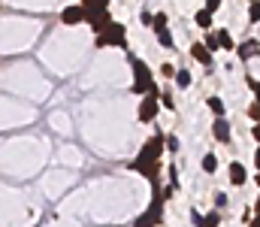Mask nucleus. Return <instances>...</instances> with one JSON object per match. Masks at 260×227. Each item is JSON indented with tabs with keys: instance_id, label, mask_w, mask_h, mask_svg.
<instances>
[{
	"instance_id": "32",
	"label": "nucleus",
	"mask_w": 260,
	"mask_h": 227,
	"mask_svg": "<svg viewBox=\"0 0 260 227\" xmlns=\"http://www.w3.org/2000/svg\"><path fill=\"white\" fill-rule=\"evenodd\" d=\"M248 227H260V212L254 215V218H251V221H248Z\"/></svg>"
},
{
	"instance_id": "27",
	"label": "nucleus",
	"mask_w": 260,
	"mask_h": 227,
	"mask_svg": "<svg viewBox=\"0 0 260 227\" xmlns=\"http://www.w3.org/2000/svg\"><path fill=\"white\" fill-rule=\"evenodd\" d=\"M164 24H167V12H157L154 21H151V27H164Z\"/></svg>"
},
{
	"instance_id": "12",
	"label": "nucleus",
	"mask_w": 260,
	"mask_h": 227,
	"mask_svg": "<svg viewBox=\"0 0 260 227\" xmlns=\"http://www.w3.org/2000/svg\"><path fill=\"white\" fill-rule=\"evenodd\" d=\"M194 24H197V27H203V30H209V27H212V12H209L206 6H203V9H197Z\"/></svg>"
},
{
	"instance_id": "31",
	"label": "nucleus",
	"mask_w": 260,
	"mask_h": 227,
	"mask_svg": "<svg viewBox=\"0 0 260 227\" xmlns=\"http://www.w3.org/2000/svg\"><path fill=\"white\" fill-rule=\"evenodd\" d=\"M254 170H260V146H257V151H254Z\"/></svg>"
},
{
	"instance_id": "26",
	"label": "nucleus",
	"mask_w": 260,
	"mask_h": 227,
	"mask_svg": "<svg viewBox=\"0 0 260 227\" xmlns=\"http://www.w3.org/2000/svg\"><path fill=\"white\" fill-rule=\"evenodd\" d=\"M167 151H179V137H176V134L167 137Z\"/></svg>"
},
{
	"instance_id": "17",
	"label": "nucleus",
	"mask_w": 260,
	"mask_h": 227,
	"mask_svg": "<svg viewBox=\"0 0 260 227\" xmlns=\"http://www.w3.org/2000/svg\"><path fill=\"white\" fill-rule=\"evenodd\" d=\"M82 6L88 12H100V9H109V0H82Z\"/></svg>"
},
{
	"instance_id": "1",
	"label": "nucleus",
	"mask_w": 260,
	"mask_h": 227,
	"mask_svg": "<svg viewBox=\"0 0 260 227\" xmlns=\"http://www.w3.org/2000/svg\"><path fill=\"white\" fill-rule=\"evenodd\" d=\"M167 149V137L160 134V131H154V137L142 146V151L133 157V164H130V170L133 173H139V176H145L151 185H157V176H160V154Z\"/></svg>"
},
{
	"instance_id": "14",
	"label": "nucleus",
	"mask_w": 260,
	"mask_h": 227,
	"mask_svg": "<svg viewBox=\"0 0 260 227\" xmlns=\"http://www.w3.org/2000/svg\"><path fill=\"white\" fill-rule=\"evenodd\" d=\"M206 106L212 109V115H215V118H224V100H221V97H215V94H212V97H206Z\"/></svg>"
},
{
	"instance_id": "25",
	"label": "nucleus",
	"mask_w": 260,
	"mask_h": 227,
	"mask_svg": "<svg viewBox=\"0 0 260 227\" xmlns=\"http://www.w3.org/2000/svg\"><path fill=\"white\" fill-rule=\"evenodd\" d=\"M248 118H251L254 124L260 121V103H251V106H248Z\"/></svg>"
},
{
	"instance_id": "15",
	"label": "nucleus",
	"mask_w": 260,
	"mask_h": 227,
	"mask_svg": "<svg viewBox=\"0 0 260 227\" xmlns=\"http://www.w3.org/2000/svg\"><path fill=\"white\" fill-rule=\"evenodd\" d=\"M218 40H221V49L224 52H236V40L230 37V30H218Z\"/></svg>"
},
{
	"instance_id": "21",
	"label": "nucleus",
	"mask_w": 260,
	"mask_h": 227,
	"mask_svg": "<svg viewBox=\"0 0 260 227\" xmlns=\"http://www.w3.org/2000/svg\"><path fill=\"white\" fill-rule=\"evenodd\" d=\"M203 227H221V215H218V212H209L206 221H203Z\"/></svg>"
},
{
	"instance_id": "34",
	"label": "nucleus",
	"mask_w": 260,
	"mask_h": 227,
	"mask_svg": "<svg viewBox=\"0 0 260 227\" xmlns=\"http://www.w3.org/2000/svg\"><path fill=\"white\" fill-rule=\"evenodd\" d=\"M254 182H257V185H260V173H257V179H254Z\"/></svg>"
},
{
	"instance_id": "13",
	"label": "nucleus",
	"mask_w": 260,
	"mask_h": 227,
	"mask_svg": "<svg viewBox=\"0 0 260 227\" xmlns=\"http://www.w3.org/2000/svg\"><path fill=\"white\" fill-rule=\"evenodd\" d=\"M154 34H157V43L164 46V49H173L176 43H173V34H170V27L164 24V27H154Z\"/></svg>"
},
{
	"instance_id": "29",
	"label": "nucleus",
	"mask_w": 260,
	"mask_h": 227,
	"mask_svg": "<svg viewBox=\"0 0 260 227\" xmlns=\"http://www.w3.org/2000/svg\"><path fill=\"white\" fill-rule=\"evenodd\" d=\"M221 3H224V0H206V9H209V12H215Z\"/></svg>"
},
{
	"instance_id": "11",
	"label": "nucleus",
	"mask_w": 260,
	"mask_h": 227,
	"mask_svg": "<svg viewBox=\"0 0 260 227\" xmlns=\"http://www.w3.org/2000/svg\"><path fill=\"white\" fill-rule=\"evenodd\" d=\"M191 58L197 64H203V67H212V52L206 49V43H194L191 46Z\"/></svg>"
},
{
	"instance_id": "23",
	"label": "nucleus",
	"mask_w": 260,
	"mask_h": 227,
	"mask_svg": "<svg viewBox=\"0 0 260 227\" xmlns=\"http://www.w3.org/2000/svg\"><path fill=\"white\" fill-rule=\"evenodd\" d=\"M176 73H179V70H176L173 64H160V76H164V79H176Z\"/></svg>"
},
{
	"instance_id": "19",
	"label": "nucleus",
	"mask_w": 260,
	"mask_h": 227,
	"mask_svg": "<svg viewBox=\"0 0 260 227\" xmlns=\"http://www.w3.org/2000/svg\"><path fill=\"white\" fill-rule=\"evenodd\" d=\"M203 43H206V49H209V52H212V55H215V52H218V49H221V40H218V34H209V37H206V40H203Z\"/></svg>"
},
{
	"instance_id": "5",
	"label": "nucleus",
	"mask_w": 260,
	"mask_h": 227,
	"mask_svg": "<svg viewBox=\"0 0 260 227\" xmlns=\"http://www.w3.org/2000/svg\"><path fill=\"white\" fill-rule=\"evenodd\" d=\"M160 94H164V91H157V85H154V88H151V91L142 97V103H139V112H136V118H139L142 124H151V121L157 118V109L164 106V103H160Z\"/></svg>"
},
{
	"instance_id": "10",
	"label": "nucleus",
	"mask_w": 260,
	"mask_h": 227,
	"mask_svg": "<svg viewBox=\"0 0 260 227\" xmlns=\"http://www.w3.org/2000/svg\"><path fill=\"white\" fill-rule=\"evenodd\" d=\"M248 182V173H245V164H239V160H233L230 164V185H236V188H242Z\"/></svg>"
},
{
	"instance_id": "30",
	"label": "nucleus",
	"mask_w": 260,
	"mask_h": 227,
	"mask_svg": "<svg viewBox=\"0 0 260 227\" xmlns=\"http://www.w3.org/2000/svg\"><path fill=\"white\" fill-rule=\"evenodd\" d=\"M251 134H254V140H257V146H260V121L254 124V127H251Z\"/></svg>"
},
{
	"instance_id": "33",
	"label": "nucleus",
	"mask_w": 260,
	"mask_h": 227,
	"mask_svg": "<svg viewBox=\"0 0 260 227\" xmlns=\"http://www.w3.org/2000/svg\"><path fill=\"white\" fill-rule=\"evenodd\" d=\"M254 209H257V212H260V197H257V206H254Z\"/></svg>"
},
{
	"instance_id": "24",
	"label": "nucleus",
	"mask_w": 260,
	"mask_h": 227,
	"mask_svg": "<svg viewBox=\"0 0 260 227\" xmlns=\"http://www.w3.org/2000/svg\"><path fill=\"white\" fill-rule=\"evenodd\" d=\"M160 103H164V109H176V100H173V94H170V91H164V94H160Z\"/></svg>"
},
{
	"instance_id": "28",
	"label": "nucleus",
	"mask_w": 260,
	"mask_h": 227,
	"mask_svg": "<svg viewBox=\"0 0 260 227\" xmlns=\"http://www.w3.org/2000/svg\"><path fill=\"white\" fill-rule=\"evenodd\" d=\"M191 221H194V227H203V221H206V215H200V212H191Z\"/></svg>"
},
{
	"instance_id": "20",
	"label": "nucleus",
	"mask_w": 260,
	"mask_h": 227,
	"mask_svg": "<svg viewBox=\"0 0 260 227\" xmlns=\"http://www.w3.org/2000/svg\"><path fill=\"white\" fill-rule=\"evenodd\" d=\"M245 85L254 91V103H260V82L254 79V76H245Z\"/></svg>"
},
{
	"instance_id": "7",
	"label": "nucleus",
	"mask_w": 260,
	"mask_h": 227,
	"mask_svg": "<svg viewBox=\"0 0 260 227\" xmlns=\"http://www.w3.org/2000/svg\"><path fill=\"white\" fill-rule=\"evenodd\" d=\"M88 24H91V30H94V34H103V30L112 24V18H109V9H100V12H88Z\"/></svg>"
},
{
	"instance_id": "22",
	"label": "nucleus",
	"mask_w": 260,
	"mask_h": 227,
	"mask_svg": "<svg viewBox=\"0 0 260 227\" xmlns=\"http://www.w3.org/2000/svg\"><path fill=\"white\" fill-rule=\"evenodd\" d=\"M248 18H251V21H260V0H251V6H248Z\"/></svg>"
},
{
	"instance_id": "9",
	"label": "nucleus",
	"mask_w": 260,
	"mask_h": 227,
	"mask_svg": "<svg viewBox=\"0 0 260 227\" xmlns=\"http://www.w3.org/2000/svg\"><path fill=\"white\" fill-rule=\"evenodd\" d=\"M236 55H239V61H251V58H257L260 55V40H245L242 46H236Z\"/></svg>"
},
{
	"instance_id": "18",
	"label": "nucleus",
	"mask_w": 260,
	"mask_h": 227,
	"mask_svg": "<svg viewBox=\"0 0 260 227\" xmlns=\"http://www.w3.org/2000/svg\"><path fill=\"white\" fill-rule=\"evenodd\" d=\"M173 82H176V88H182V91H185V88H191V73H188V70H179Z\"/></svg>"
},
{
	"instance_id": "3",
	"label": "nucleus",
	"mask_w": 260,
	"mask_h": 227,
	"mask_svg": "<svg viewBox=\"0 0 260 227\" xmlns=\"http://www.w3.org/2000/svg\"><path fill=\"white\" fill-rule=\"evenodd\" d=\"M164 203H167V194L157 191V185H154V197H151L148 209L133 221V227H157L160 221H164Z\"/></svg>"
},
{
	"instance_id": "6",
	"label": "nucleus",
	"mask_w": 260,
	"mask_h": 227,
	"mask_svg": "<svg viewBox=\"0 0 260 227\" xmlns=\"http://www.w3.org/2000/svg\"><path fill=\"white\" fill-rule=\"evenodd\" d=\"M85 21H88V9H85L82 3L64 6V12H61V24H67V27H76V24H85Z\"/></svg>"
},
{
	"instance_id": "16",
	"label": "nucleus",
	"mask_w": 260,
	"mask_h": 227,
	"mask_svg": "<svg viewBox=\"0 0 260 227\" xmlns=\"http://www.w3.org/2000/svg\"><path fill=\"white\" fill-rule=\"evenodd\" d=\"M203 170H206V173H218V157H215L212 151L203 154Z\"/></svg>"
},
{
	"instance_id": "4",
	"label": "nucleus",
	"mask_w": 260,
	"mask_h": 227,
	"mask_svg": "<svg viewBox=\"0 0 260 227\" xmlns=\"http://www.w3.org/2000/svg\"><path fill=\"white\" fill-rule=\"evenodd\" d=\"M94 46H97V49H112V46H118V49H124V52H127V30H124V24L112 21L103 34H97Z\"/></svg>"
},
{
	"instance_id": "8",
	"label": "nucleus",
	"mask_w": 260,
	"mask_h": 227,
	"mask_svg": "<svg viewBox=\"0 0 260 227\" xmlns=\"http://www.w3.org/2000/svg\"><path fill=\"white\" fill-rule=\"evenodd\" d=\"M212 137H215L218 143H230V137H233L230 121H227V118H215V121H212Z\"/></svg>"
},
{
	"instance_id": "2",
	"label": "nucleus",
	"mask_w": 260,
	"mask_h": 227,
	"mask_svg": "<svg viewBox=\"0 0 260 227\" xmlns=\"http://www.w3.org/2000/svg\"><path fill=\"white\" fill-rule=\"evenodd\" d=\"M127 61H130V67H133V94H148V91L157 85L151 67H148L142 58H133L130 52H127Z\"/></svg>"
}]
</instances>
